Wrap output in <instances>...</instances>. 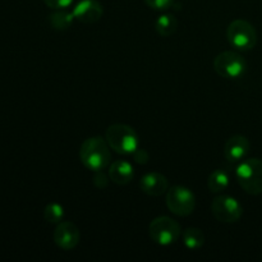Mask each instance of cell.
<instances>
[{"label": "cell", "mask_w": 262, "mask_h": 262, "mask_svg": "<svg viewBox=\"0 0 262 262\" xmlns=\"http://www.w3.org/2000/svg\"><path fill=\"white\" fill-rule=\"evenodd\" d=\"M251 143L245 136L235 135L227 141L224 146V156L229 163H241L247 158Z\"/></svg>", "instance_id": "cell-11"}, {"label": "cell", "mask_w": 262, "mask_h": 262, "mask_svg": "<svg viewBox=\"0 0 262 262\" xmlns=\"http://www.w3.org/2000/svg\"><path fill=\"white\" fill-rule=\"evenodd\" d=\"M133 159H135L136 163L142 164V165H145V164L148 163V159H150V155H148V152L146 150H143V148L138 147L137 150H136L135 152H133Z\"/></svg>", "instance_id": "cell-22"}, {"label": "cell", "mask_w": 262, "mask_h": 262, "mask_svg": "<svg viewBox=\"0 0 262 262\" xmlns=\"http://www.w3.org/2000/svg\"><path fill=\"white\" fill-rule=\"evenodd\" d=\"M74 20L76 18H74L73 13L67 12L66 9H58L49 15V22H50L51 27L58 31L68 30L73 25Z\"/></svg>", "instance_id": "cell-15"}, {"label": "cell", "mask_w": 262, "mask_h": 262, "mask_svg": "<svg viewBox=\"0 0 262 262\" xmlns=\"http://www.w3.org/2000/svg\"><path fill=\"white\" fill-rule=\"evenodd\" d=\"M81 233L72 222H60L54 230V242L60 250L71 251L78 246Z\"/></svg>", "instance_id": "cell-9"}, {"label": "cell", "mask_w": 262, "mask_h": 262, "mask_svg": "<svg viewBox=\"0 0 262 262\" xmlns=\"http://www.w3.org/2000/svg\"><path fill=\"white\" fill-rule=\"evenodd\" d=\"M43 217L50 224H59L60 222H63L64 217L63 206L60 204H56V202L46 205V207L43 209Z\"/></svg>", "instance_id": "cell-18"}, {"label": "cell", "mask_w": 262, "mask_h": 262, "mask_svg": "<svg viewBox=\"0 0 262 262\" xmlns=\"http://www.w3.org/2000/svg\"><path fill=\"white\" fill-rule=\"evenodd\" d=\"M227 38L237 50L248 51L252 50L257 43V32L248 20L235 19L228 26Z\"/></svg>", "instance_id": "cell-4"}, {"label": "cell", "mask_w": 262, "mask_h": 262, "mask_svg": "<svg viewBox=\"0 0 262 262\" xmlns=\"http://www.w3.org/2000/svg\"><path fill=\"white\" fill-rule=\"evenodd\" d=\"M105 140L112 150L120 155H133L140 146V138L137 132L130 125L112 124L106 129Z\"/></svg>", "instance_id": "cell-2"}, {"label": "cell", "mask_w": 262, "mask_h": 262, "mask_svg": "<svg viewBox=\"0 0 262 262\" xmlns=\"http://www.w3.org/2000/svg\"><path fill=\"white\" fill-rule=\"evenodd\" d=\"M150 237L156 245L170 246L179 239L182 234L181 225L169 216L155 217L148 227Z\"/></svg>", "instance_id": "cell-5"}, {"label": "cell", "mask_w": 262, "mask_h": 262, "mask_svg": "<svg viewBox=\"0 0 262 262\" xmlns=\"http://www.w3.org/2000/svg\"><path fill=\"white\" fill-rule=\"evenodd\" d=\"M79 159L84 168H87L89 170H104L105 168L109 166L110 159H112L110 147L106 140L99 137V136L84 140L79 148Z\"/></svg>", "instance_id": "cell-1"}, {"label": "cell", "mask_w": 262, "mask_h": 262, "mask_svg": "<svg viewBox=\"0 0 262 262\" xmlns=\"http://www.w3.org/2000/svg\"><path fill=\"white\" fill-rule=\"evenodd\" d=\"M140 188L143 193L152 197L163 196L169 189V181L165 176L158 171L145 174L140 181Z\"/></svg>", "instance_id": "cell-12"}, {"label": "cell", "mask_w": 262, "mask_h": 262, "mask_svg": "<svg viewBox=\"0 0 262 262\" xmlns=\"http://www.w3.org/2000/svg\"><path fill=\"white\" fill-rule=\"evenodd\" d=\"M76 20L82 23H96L104 14L102 5L97 0H81L72 10Z\"/></svg>", "instance_id": "cell-10"}, {"label": "cell", "mask_w": 262, "mask_h": 262, "mask_svg": "<svg viewBox=\"0 0 262 262\" xmlns=\"http://www.w3.org/2000/svg\"><path fill=\"white\" fill-rule=\"evenodd\" d=\"M238 184L246 193L258 196L262 193V160L261 159H246L241 161L235 170Z\"/></svg>", "instance_id": "cell-3"}, {"label": "cell", "mask_w": 262, "mask_h": 262, "mask_svg": "<svg viewBox=\"0 0 262 262\" xmlns=\"http://www.w3.org/2000/svg\"><path fill=\"white\" fill-rule=\"evenodd\" d=\"M229 174L223 169H217L210 174L209 179H207V187L212 193H222V192L227 191L229 187Z\"/></svg>", "instance_id": "cell-14"}, {"label": "cell", "mask_w": 262, "mask_h": 262, "mask_svg": "<svg viewBox=\"0 0 262 262\" xmlns=\"http://www.w3.org/2000/svg\"><path fill=\"white\" fill-rule=\"evenodd\" d=\"M46 5L51 9H67L68 7H71L73 0H43Z\"/></svg>", "instance_id": "cell-21"}, {"label": "cell", "mask_w": 262, "mask_h": 262, "mask_svg": "<svg viewBox=\"0 0 262 262\" xmlns=\"http://www.w3.org/2000/svg\"><path fill=\"white\" fill-rule=\"evenodd\" d=\"M109 178L118 186H127L135 177L132 164L125 160H115L109 166Z\"/></svg>", "instance_id": "cell-13"}, {"label": "cell", "mask_w": 262, "mask_h": 262, "mask_svg": "<svg viewBox=\"0 0 262 262\" xmlns=\"http://www.w3.org/2000/svg\"><path fill=\"white\" fill-rule=\"evenodd\" d=\"M214 69L223 78L238 79L247 71V61L237 51H223L214 59Z\"/></svg>", "instance_id": "cell-6"}, {"label": "cell", "mask_w": 262, "mask_h": 262, "mask_svg": "<svg viewBox=\"0 0 262 262\" xmlns=\"http://www.w3.org/2000/svg\"><path fill=\"white\" fill-rule=\"evenodd\" d=\"M146 4L155 10H166L174 4V0H145Z\"/></svg>", "instance_id": "cell-20"}, {"label": "cell", "mask_w": 262, "mask_h": 262, "mask_svg": "<svg viewBox=\"0 0 262 262\" xmlns=\"http://www.w3.org/2000/svg\"><path fill=\"white\" fill-rule=\"evenodd\" d=\"M178 28V22L171 14H161L155 22V30L163 37H169L174 35Z\"/></svg>", "instance_id": "cell-16"}, {"label": "cell", "mask_w": 262, "mask_h": 262, "mask_svg": "<svg viewBox=\"0 0 262 262\" xmlns=\"http://www.w3.org/2000/svg\"><path fill=\"white\" fill-rule=\"evenodd\" d=\"M211 212L216 220L227 224L237 223L243 215L242 205L237 199L227 194H222L212 200Z\"/></svg>", "instance_id": "cell-8"}, {"label": "cell", "mask_w": 262, "mask_h": 262, "mask_svg": "<svg viewBox=\"0 0 262 262\" xmlns=\"http://www.w3.org/2000/svg\"><path fill=\"white\" fill-rule=\"evenodd\" d=\"M183 243L188 250H199L205 245V234L199 228H187L183 232Z\"/></svg>", "instance_id": "cell-17"}, {"label": "cell", "mask_w": 262, "mask_h": 262, "mask_svg": "<svg viewBox=\"0 0 262 262\" xmlns=\"http://www.w3.org/2000/svg\"><path fill=\"white\" fill-rule=\"evenodd\" d=\"M109 181H110V178H109V174H105L104 171L102 170H99V171H95V174H94V184H95V187H96V188H99V189H105L107 187V184H109Z\"/></svg>", "instance_id": "cell-19"}, {"label": "cell", "mask_w": 262, "mask_h": 262, "mask_svg": "<svg viewBox=\"0 0 262 262\" xmlns=\"http://www.w3.org/2000/svg\"><path fill=\"white\" fill-rule=\"evenodd\" d=\"M166 206L177 216H188L196 206V197L183 186H174L166 192Z\"/></svg>", "instance_id": "cell-7"}]
</instances>
